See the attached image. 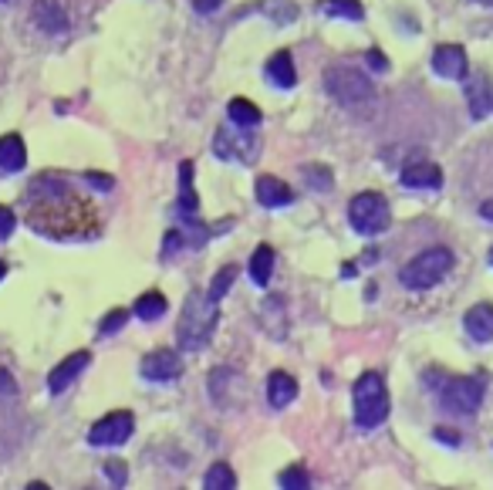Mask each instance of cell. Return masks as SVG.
<instances>
[{
	"label": "cell",
	"mask_w": 493,
	"mask_h": 490,
	"mask_svg": "<svg viewBox=\"0 0 493 490\" xmlns=\"http://www.w3.org/2000/svg\"><path fill=\"white\" fill-rule=\"evenodd\" d=\"M24 220L47 241H92L102 220L92 199L58 176H38L24 197Z\"/></svg>",
	"instance_id": "1"
},
{
	"label": "cell",
	"mask_w": 493,
	"mask_h": 490,
	"mask_svg": "<svg viewBox=\"0 0 493 490\" xmlns=\"http://www.w3.org/2000/svg\"><path fill=\"white\" fill-rule=\"evenodd\" d=\"M426 389L436 393V399L443 402V410L456 416H473L480 410V402L487 396L490 376L487 372H473V376H449L443 368H426L422 372Z\"/></svg>",
	"instance_id": "2"
},
{
	"label": "cell",
	"mask_w": 493,
	"mask_h": 490,
	"mask_svg": "<svg viewBox=\"0 0 493 490\" xmlns=\"http://www.w3.org/2000/svg\"><path fill=\"white\" fill-rule=\"evenodd\" d=\"M216 318H220V301H213L206 291L186 294L183 315L176 325V338L186 352H200L210 345V338L216 332Z\"/></svg>",
	"instance_id": "3"
},
{
	"label": "cell",
	"mask_w": 493,
	"mask_h": 490,
	"mask_svg": "<svg viewBox=\"0 0 493 490\" xmlns=\"http://www.w3.org/2000/svg\"><path fill=\"white\" fill-rule=\"evenodd\" d=\"M324 89L338 102L345 112L352 115H372L375 112V85L365 72L348 68V64H335L324 72Z\"/></svg>",
	"instance_id": "4"
},
{
	"label": "cell",
	"mask_w": 493,
	"mask_h": 490,
	"mask_svg": "<svg viewBox=\"0 0 493 490\" xmlns=\"http://www.w3.org/2000/svg\"><path fill=\"white\" fill-rule=\"evenodd\" d=\"M352 399H355V427L358 429H375L386 423L389 389L379 372H362V379L355 383Z\"/></svg>",
	"instance_id": "5"
},
{
	"label": "cell",
	"mask_w": 493,
	"mask_h": 490,
	"mask_svg": "<svg viewBox=\"0 0 493 490\" xmlns=\"http://www.w3.org/2000/svg\"><path fill=\"white\" fill-rule=\"evenodd\" d=\"M449 271H453V254H449L447 247H430V250L416 254L413 261L402 267L399 281L409 291H430Z\"/></svg>",
	"instance_id": "6"
},
{
	"label": "cell",
	"mask_w": 493,
	"mask_h": 490,
	"mask_svg": "<svg viewBox=\"0 0 493 490\" xmlns=\"http://www.w3.org/2000/svg\"><path fill=\"white\" fill-rule=\"evenodd\" d=\"M389 203L382 193H358V197L348 203V224H352L355 233L362 237H375V233H386L389 230Z\"/></svg>",
	"instance_id": "7"
},
{
	"label": "cell",
	"mask_w": 493,
	"mask_h": 490,
	"mask_svg": "<svg viewBox=\"0 0 493 490\" xmlns=\"http://www.w3.org/2000/svg\"><path fill=\"white\" fill-rule=\"evenodd\" d=\"M257 149H261V142H257V132H254V125H237L230 122V129L223 125L213 139V153L220 159H240V163H254L257 159Z\"/></svg>",
	"instance_id": "8"
},
{
	"label": "cell",
	"mask_w": 493,
	"mask_h": 490,
	"mask_svg": "<svg viewBox=\"0 0 493 490\" xmlns=\"http://www.w3.org/2000/svg\"><path fill=\"white\" fill-rule=\"evenodd\" d=\"M136 429V416L119 410V413L102 416L92 429H88V444L92 446H122Z\"/></svg>",
	"instance_id": "9"
},
{
	"label": "cell",
	"mask_w": 493,
	"mask_h": 490,
	"mask_svg": "<svg viewBox=\"0 0 493 490\" xmlns=\"http://www.w3.org/2000/svg\"><path fill=\"white\" fill-rule=\"evenodd\" d=\"M142 379H149V383H172V379H180V355L172 352V349H155L142 359Z\"/></svg>",
	"instance_id": "10"
},
{
	"label": "cell",
	"mask_w": 493,
	"mask_h": 490,
	"mask_svg": "<svg viewBox=\"0 0 493 490\" xmlns=\"http://www.w3.org/2000/svg\"><path fill=\"white\" fill-rule=\"evenodd\" d=\"M466 108H470V115L473 119H487L493 112V85H490V75H483V72H473V75L466 78Z\"/></svg>",
	"instance_id": "11"
},
{
	"label": "cell",
	"mask_w": 493,
	"mask_h": 490,
	"mask_svg": "<svg viewBox=\"0 0 493 490\" xmlns=\"http://www.w3.org/2000/svg\"><path fill=\"white\" fill-rule=\"evenodd\" d=\"M466 51L460 45H439L432 51V72L449 81H463L466 78Z\"/></svg>",
	"instance_id": "12"
},
{
	"label": "cell",
	"mask_w": 493,
	"mask_h": 490,
	"mask_svg": "<svg viewBox=\"0 0 493 490\" xmlns=\"http://www.w3.org/2000/svg\"><path fill=\"white\" fill-rule=\"evenodd\" d=\"M88 362H92V355L88 352H75V355H68L64 362H58L54 372L47 376V393H51V396H62L64 389H68V385L75 383L78 376L88 368Z\"/></svg>",
	"instance_id": "13"
},
{
	"label": "cell",
	"mask_w": 493,
	"mask_h": 490,
	"mask_svg": "<svg viewBox=\"0 0 493 490\" xmlns=\"http://www.w3.org/2000/svg\"><path fill=\"white\" fill-rule=\"evenodd\" d=\"M176 214L183 216L186 224L200 220V197L193 190V163H180V199H176Z\"/></svg>",
	"instance_id": "14"
},
{
	"label": "cell",
	"mask_w": 493,
	"mask_h": 490,
	"mask_svg": "<svg viewBox=\"0 0 493 490\" xmlns=\"http://www.w3.org/2000/svg\"><path fill=\"white\" fill-rule=\"evenodd\" d=\"M402 186L409 190H439L443 186V169L436 163H413L402 169Z\"/></svg>",
	"instance_id": "15"
},
{
	"label": "cell",
	"mask_w": 493,
	"mask_h": 490,
	"mask_svg": "<svg viewBox=\"0 0 493 490\" xmlns=\"http://www.w3.org/2000/svg\"><path fill=\"white\" fill-rule=\"evenodd\" d=\"M254 193H257V203L261 207H271V210H278V207H288L294 199L291 186L280 183L278 176H261L257 186H254Z\"/></svg>",
	"instance_id": "16"
},
{
	"label": "cell",
	"mask_w": 493,
	"mask_h": 490,
	"mask_svg": "<svg viewBox=\"0 0 493 490\" xmlns=\"http://www.w3.org/2000/svg\"><path fill=\"white\" fill-rule=\"evenodd\" d=\"M263 75H267V81H271L274 89H294V85H297V72H294L291 51H278V55H271V62H267V68H263Z\"/></svg>",
	"instance_id": "17"
},
{
	"label": "cell",
	"mask_w": 493,
	"mask_h": 490,
	"mask_svg": "<svg viewBox=\"0 0 493 490\" xmlns=\"http://www.w3.org/2000/svg\"><path fill=\"white\" fill-rule=\"evenodd\" d=\"M463 325L473 342H493V305H473L466 311Z\"/></svg>",
	"instance_id": "18"
},
{
	"label": "cell",
	"mask_w": 493,
	"mask_h": 490,
	"mask_svg": "<svg viewBox=\"0 0 493 490\" xmlns=\"http://www.w3.org/2000/svg\"><path fill=\"white\" fill-rule=\"evenodd\" d=\"M294 399H297L294 376H288V372H271V379H267V402L274 410H284V406H291Z\"/></svg>",
	"instance_id": "19"
},
{
	"label": "cell",
	"mask_w": 493,
	"mask_h": 490,
	"mask_svg": "<svg viewBox=\"0 0 493 490\" xmlns=\"http://www.w3.org/2000/svg\"><path fill=\"white\" fill-rule=\"evenodd\" d=\"M28 163V149H24V139L21 136H4L0 139V169L4 173H21Z\"/></svg>",
	"instance_id": "20"
},
{
	"label": "cell",
	"mask_w": 493,
	"mask_h": 490,
	"mask_svg": "<svg viewBox=\"0 0 493 490\" xmlns=\"http://www.w3.org/2000/svg\"><path fill=\"white\" fill-rule=\"evenodd\" d=\"M271 275H274V247L261 244L254 250V258H250V281L257 288H267L271 284Z\"/></svg>",
	"instance_id": "21"
},
{
	"label": "cell",
	"mask_w": 493,
	"mask_h": 490,
	"mask_svg": "<svg viewBox=\"0 0 493 490\" xmlns=\"http://www.w3.org/2000/svg\"><path fill=\"white\" fill-rule=\"evenodd\" d=\"M34 21H38L45 31H54V34L68 28V14L62 11L58 0H38V7H34Z\"/></svg>",
	"instance_id": "22"
},
{
	"label": "cell",
	"mask_w": 493,
	"mask_h": 490,
	"mask_svg": "<svg viewBox=\"0 0 493 490\" xmlns=\"http://www.w3.org/2000/svg\"><path fill=\"white\" fill-rule=\"evenodd\" d=\"M318 11L328 17H338V21H362L365 17L362 0H322Z\"/></svg>",
	"instance_id": "23"
},
{
	"label": "cell",
	"mask_w": 493,
	"mask_h": 490,
	"mask_svg": "<svg viewBox=\"0 0 493 490\" xmlns=\"http://www.w3.org/2000/svg\"><path fill=\"white\" fill-rule=\"evenodd\" d=\"M166 311H170V301H166L159 291H146L139 301H136V315H139L142 322H159Z\"/></svg>",
	"instance_id": "24"
},
{
	"label": "cell",
	"mask_w": 493,
	"mask_h": 490,
	"mask_svg": "<svg viewBox=\"0 0 493 490\" xmlns=\"http://www.w3.org/2000/svg\"><path fill=\"white\" fill-rule=\"evenodd\" d=\"M227 115H230V122L237 125H261V108L254 106V102H246V98H233L230 108H227Z\"/></svg>",
	"instance_id": "25"
},
{
	"label": "cell",
	"mask_w": 493,
	"mask_h": 490,
	"mask_svg": "<svg viewBox=\"0 0 493 490\" xmlns=\"http://www.w3.org/2000/svg\"><path fill=\"white\" fill-rule=\"evenodd\" d=\"M203 487L206 490H233L237 487V477H233V470L227 467V463H213V467L206 470V477H203Z\"/></svg>",
	"instance_id": "26"
},
{
	"label": "cell",
	"mask_w": 493,
	"mask_h": 490,
	"mask_svg": "<svg viewBox=\"0 0 493 490\" xmlns=\"http://www.w3.org/2000/svg\"><path fill=\"white\" fill-rule=\"evenodd\" d=\"M257 11L267 14L271 21H278V24H291V21H297V7H294L291 0H263Z\"/></svg>",
	"instance_id": "27"
},
{
	"label": "cell",
	"mask_w": 493,
	"mask_h": 490,
	"mask_svg": "<svg viewBox=\"0 0 493 490\" xmlns=\"http://www.w3.org/2000/svg\"><path fill=\"white\" fill-rule=\"evenodd\" d=\"M233 281H237V267H233V264H227V267H220V271H216L213 284L206 288V294H210L213 301H223V294L230 291Z\"/></svg>",
	"instance_id": "28"
},
{
	"label": "cell",
	"mask_w": 493,
	"mask_h": 490,
	"mask_svg": "<svg viewBox=\"0 0 493 490\" xmlns=\"http://www.w3.org/2000/svg\"><path fill=\"white\" fill-rule=\"evenodd\" d=\"M311 480H308V470H301V467H291V470H284V474L278 477V487L284 490H305Z\"/></svg>",
	"instance_id": "29"
},
{
	"label": "cell",
	"mask_w": 493,
	"mask_h": 490,
	"mask_svg": "<svg viewBox=\"0 0 493 490\" xmlns=\"http://www.w3.org/2000/svg\"><path fill=\"white\" fill-rule=\"evenodd\" d=\"M301 173L308 176L311 186H314L318 193H324V190L331 186V173H328V169H324V166H305V169H301Z\"/></svg>",
	"instance_id": "30"
},
{
	"label": "cell",
	"mask_w": 493,
	"mask_h": 490,
	"mask_svg": "<svg viewBox=\"0 0 493 490\" xmlns=\"http://www.w3.org/2000/svg\"><path fill=\"white\" fill-rule=\"evenodd\" d=\"M105 474L115 487H125V480H129V467H125L122 460H105Z\"/></svg>",
	"instance_id": "31"
},
{
	"label": "cell",
	"mask_w": 493,
	"mask_h": 490,
	"mask_svg": "<svg viewBox=\"0 0 493 490\" xmlns=\"http://www.w3.org/2000/svg\"><path fill=\"white\" fill-rule=\"evenodd\" d=\"M125 322H129V311H125V308H115V311H108L105 322H102V335H112V332H119Z\"/></svg>",
	"instance_id": "32"
},
{
	"label": "cell",
	"mask_w": 493,
	"mask_h": 490,
	"mask_svg": "<svg viewBox=\"0 0 493 490\" xmlns=\"http://www.w3.org/2000/svg\"><path fill=\"white\" fill-rule=\"evenodd\" d=\"M14 230H17V216L7 207H0V241H7Z\"/></svg>",
	"instance_id": "33"
},
{
	"label": "cell",
	"mask_w": 493,
	"mask_h": 490,
	"mask_svg": "<svg viewBox=\"0 0 493 490\" xmlns=\"http://www.w3.org/2000/svg\"><path fill=\"white\" fill-rule=\"evenodd\" d=\"M14 393H17V383L11 379V372L0 368V396H14Z\"/></svg>",
	"instance_id": "34"
},
{
	"label": "cell",
	"mask_w": 493,
	"mask_h": 490,
	"mask_svg": "<svg viewBox=\"0 0 493 490\" xmlns=\"http://www.w3.org/2000/svg\"><path fill=\"white\" fill-rule=\"evenodd\" d=\"M85 180H88V183L92 186H98V190H112V176H102V173H88V176H85Z\"/></svg>",
	"instance_id": "35"
},
{
	"label": "cell",
	"mask_w": 493,
	"mask_h": 490,
	"mask_svg": "<svg viewBox=\"0 0 493 490\" xmlns=\"http://www.w3.org/2000/svg\"><path fill=\"white\" fill-rule=\"evenodd\" d=\"M220 4H223V0H193V7H196L200 14H213Z\"/></svg>",
	"instance_id": "36"
},
{
	"label": "cell",
	"mask_w": 493,
	"mask_h": 490,
	"mask_svg": "<svg viewBox=\"0 0 493 490\" xmlns=\"http://www.w3.org/2000/svg\"><path fill=\"white\" fill-rule=\"evenodd\" d=\"M369 64H372V68H379V72H382V68H389V62L382 58V55H379V51H369Z\"/></svg>",
	"instance_id": "37"
},
{
	"label": "cell",
	"mask_w": 493,
	"mask_h": 490,
	"mask_svg": "<svg viewBox=\"0 0 493 490\" xmlns=\"http://www.w3.org/2000/svg\"><path fill=\"white\" fill-rule=\"evenodd\" d=\"M480 216L493 224V199H483V203H480Z\"/></svg>",
	"instance_id": "38"
},
{
	"label": "cell",
	"mask_w": 493,
	"mask_h": 490,
	"mask_svg": "<svg viewBox=\"0 0 493 490\" xmlns=\"http://www.w3.org/2000/svg\"><path fill=\"white\" fill-rule=\"evenodd\" d=\"M436 440H447L449 446H456V444H460V440L453 436V433H443V429H436Z\"/></svg>",
	"instance_id": "39"
},
{
	"label": "cell",
	"mask_w": 493,
	"mask_h": 490,
	"mask_svg": "<svg viewBox=\"0 0 493 490\" xmlns=\"http://www.w3.org/2000/svg\"><path fill=\"white\" fill-rule=\"evenodd\" d=\"M4 277H7V264L0 261V281H4Z\"/></svg>",
	"instance_id": "40"
},
{
	"label": "cell",
	"mask_w": 493,
	"mask_h": 490,
	"mask_svg": "<svg viewBox=\"0 0 493 490\" xmlns=\"http://www.w3.org/2000/svg\"><path fill=\"white\" fill-rule=\"evenodd\" d=\"M477 4H487V7H493V0H477Z\"/></svg>",
	"instance_id": "41"
},
{
	"label": "cell",
	"mask_w": 493,
	"mask_h": 490,
	"mask_svg": "<svg viewBox=\"0 0 493 490\" xmlns=\"http://www.w3.org/2000/svg\"><path fill=\"white\" fill-rule=\"evenodd\" d=\"M490 264H493V247H490Z\"/></svg>",
	"instance_id": "42"
}]
</instances>
